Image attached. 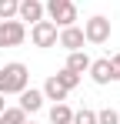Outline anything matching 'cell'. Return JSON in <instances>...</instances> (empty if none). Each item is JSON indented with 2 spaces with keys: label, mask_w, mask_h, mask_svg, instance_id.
I'll return each instance as SVG.
<instances>
[{
  "label": "cell",
  "mask_w": 120,
  "mask_h": 124,
  "mask_svg": "<svg viewBox=\"0 0 120 124\" xmlns=\"http://www.w3.org/2000/svg\"><path fill=\"white\" fill-rule=\"evenodd\" d=\"M23 87H30V70H27V64L20 61H10L0 67V94L7 97V94H20Z\"/></svg>",
  "instance_id": "cell-1"
},
{
  "label": "cell",
  "mask_w": 120,
  "mask_h": 124,
  "mask_svg": "<svg viewBox=\"0 0 120 124\" xmlns=\"http://www.w3.org/2000/svg\"><path fill=\"white\" fill-rule=\"evenodd\" d=\"M43 14L57 23V27L77 23V7H73V0H43Z\"/></svg>",
  "instance_id": "cell-2"
},
{
  "label": "cell",
  "mask_w": 120,
  "mask_h": 124,
  "mask_svg": "<svg viewBox=\"0 0 120 124\" xmlns=\"http://www.w3.org/2000/svg\"><path fill=\"white\" fill-rule=\"evenodd\" d=\"M57 44L70 54V50H83V44H87V37H83V27H77V23H70V27H60L57 30Z\"/></svg>",
  "instance_id": "cell-6"
},
{
  "label": "cell",
  "mask_w": 120,
  "mask_h": 124,
  "mask_svg": "<svg viewBox=\"0 0 120 124\" xmlns=\"http://www.w3.org/2000/svg\"><path fill=\"white\" fill-rule=\"evenodd\" d=\"M43 17H47L43 14V0H20V7H17V20L20 23H37Z\"/></svg>",
  "instance_id": "cell-8"
},
{
  "label": "cell",
  "mask_w": 120,
  "mask_h": 124,
  "mask_svg": "<svg viewBox=\"0 0 120 124\" xmlns=\"http://www.w3.org/2000/svg\"><path fill=\"white\" fill-rule=\"evenodd\" d=\"M17 7H20V0H0V20H13Z\"/></svg>",
  "instance_id": "cell-16"
},
{
  "label": "cell",
  "mask_w": 120,
  "mask_h": 124,
  "mask_svg": "<svg viewBox=\"0 0 120 124\" xmlns=\"http://www.w3.org/2000/svg\"><path fill=\"white\" fill-rule=\"evenodd\" d=\"M67 67L73 70V74H87V67H90V57H87V50H70V57H67Z\"/></svg>",
  "instance_id": "cell-11"
},
{
  "label": "cell",
  "mask_w": 120,
  "mask_h": 124,
  "mask_svg": "<svg viewBox=\"0 0 120 124\" xmlns=\"http://www.w3.org/2000/svg\"><path fill=\"white\" fill-rule=\"evenodd\" d=\"M27 37V23H20L17 17L13 20H0V47H20Z\"/></svg>",
  "instance_id": "cell-5"
},
{
  "label": "cell",
  "mask_w": 120,
  "mask_h": 124,
  "mask_svg": "<svg viewBox=\"0 0 120 124\" xmlns=\"http://www.w3.org/2000/svg\"><path fill=\"white\" fill-rule=\"evenodd\" d=\"M3 107H7V101H3V94H0V111H3Z\"/></svg>",
  "instance_id": "cell-19"
},
{
  "label": "cell",
  "mask_w": 120,
  "mask_h": 124,
  "mask_svg": "<svg viewBox=\"0 0 120 124\" xmlns=\"http://www.w3.org/2000/svg\"><path fill=\"white\" fill-rule=\"evenodd\" d=\"M70 124H97V111L80 107V111H73V121H70Z\"/></svg>",
  "instance_id": "cell-15"
},
{
  "label": "cell",
  "mask_w": 120,
  "mask_h": 124,
  "mask_svg": "<svg viewBox=\"0 0 120 124\" xmlns=\"http://www.w3.org/2000/svg\"><path fill=\"white\" fill-rule=\"evenodd\" d=\"M110 64H113V74H117V81H120V54H113V57H110Z\"/></svg>",
  "instance_id": "cell-18"
},
{
  "label": "cell",
  "mask_w": 120,
  "mask_h": 124,
  "mask_svg": "<svg viewBox=\"0 0 120 124\" xmlns=\"http://www.w3.org/2000/svg\"><path fill=\"white\" fill-rule=\"evenodd\" d=\"M23 124H37V121H23Z\"/></svg>",
  "instance_id": "cell-20"
},
{
  "label": "cell",
  "mask_w": 120,
  "mask_h": 124,
  "mask_svg": "<svg viewBox=\"0 0 120 124\" xmlns=\"http://www.w3.org/2000/svg\"><path fill=\"white\" fill-rule=\"evenodd\" d=\"M73 121V111H70V104L67 101H60L50 107V124H70Z\"/></svg>",
  "instance_id": "cell-12"
},
{
  "label": "cell",
  "mask_w": 120,
  "mask_h": 124,
  "mask_svg": "<svg viewBox=\"0 0 120 124\" xmlns=\"http://www.w3.org/2000/svg\"><path fill=\"white\" fill-rule=\"evenodd\" d=\"M110 20L103 17V14H93L90 20L83 23V37H87V44H107L110 40Z\"/></svg>",
  "instance_id": "cell-3"
},
{
  "label": "cell",
  "mask_w": 120,
  "mask_h": 124,
  "mask_svg": "<svg viewBox=\"0 0 120 124\" xmlns=\"http://www.w3.org/2000/svg\"><path fill=\"white\" fill-rule=\"evenodd\" d=\"M87 74H90V81L93 84H110L117 81V74H113V64H110V57H100V61H90V67H87Z\"/></svg>",
  "instance_id": "cell-7"
},
{
  "label": "cell",
  "mask_w": 120,
  "mask_h": 124,
  "mask_svg": "<svg viewBox=\"0 0 120 124\" xmlns=\"http://www.w3.org/2000/svg\"><path fill=\"white\" fill-rule=\"evenodd\" d=\"M40 91H43V101H53V104H60V101H67V94H70V91H67V87H63V84H60L57 77H53V74L47 77V84H43Z\"/></svg>",
  "instance_id": "cell-10"
},
{
  "label": "cell",
  "mask_w": 120,
  "mask_h": 124,
  "mask_svg": "<svg viewBox=\"0 0 120 124\" xmlns=\"http://www.w3.org/2000/svg\"><path fill=\"white\" fill-rule=\"evenodd\" d=\"M27 121V111H20V107H3L0 111V124H23Z\"/></svg>",
  "instance_id": "cell-13"
},
{
  "label": "cell",
  "mask_w": 120,
  "mask_h": 124,
  "mask_svg": "<svg viewBox=\"0 0 120 124\" xmlns=\"http://www.w3.org/2000/svg\"><path fill=\"white\" fill-rule=\"evenodd\" d=\"M57 23L53 20H37L30 23V40H33V47H57Z\"/></svg>",
  "instance_id": "cell-4"
},
{
  "label": "cell",
  "mask_w": 120,
  "mask_h": 124,
  "mask_svg": "<svg viewBox=\"0 0 120 124\" xmlns=\"http://www.w3.org/2000/svg\"><path fill=\"white\" fill-rule=\"evenodd\" d=\"M17 107H20V111H27V114H37L40 107H43V91H37V87H23Z\"/></svg>",
  "instance_id": "cell-9"
},
{
  "label": "cell",
  "mask_w": 120,
  "mask_h": 124,
  "mask_svg": "<svg viewBox=\"0 0 120 124\" xmlns=\"http://www.w3.org/2000/svg\"><path fill=\"white\" fill-rule=\"evenodd\" d=\"M53 77H57V81L63 84V87H67V91H73V87H77V84H80V74H73V70H70V67H63V70H57V74H53Z\"/></svg>",
  "instance_id": "cell-14"
},
{
  "label": "cell",
  "mask_w": 120,
  "mask_h": 124,
  "mask_svg": "<svg viewBox=\"0 0 120 124\" xmlns=\"http://www.w3.org/2000/svg\"><path fill=\"white\" fill-rule=\"evenodd\" d=\"M97 124H120V114L113 107H103V111H97Z\"/></svg>",
  "instance_id": "cell-17"
}]
</instances>
